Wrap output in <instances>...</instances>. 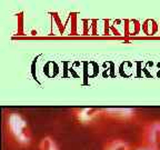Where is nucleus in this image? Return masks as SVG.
Returning <instances> with one entry per match:
<instances>
[{
    "mask_svg": "<svg viewBox=\"0 0 160 150\" xmlns=\"http://www.w3.org/2000/svg\"><path fill=\"white\" fill-rule=\"evenodd\" d=\"M39 149L40 150H58V148L52 139H50V138H45V139H42L41 143H40Z\"/></svg>",
    "mask_w": 160,
    "mask_h": 150,
    "instance_id": "4",
    "label": "nucleus"
},
{
    "mask_svg": "<svg viewBox=\"0 0 160 150\" xmlns=\"http://www.w3.org/2000/svg\"><path fill=\"white\" fill-rule=\"evenodd\" d=\"M140 150H155V149H140Z\"/></svg>",
    "mask_w": 160,
    "mask_h": 150,
    "instance_id": "5",
    "label": "nucleus"
},
{
    "mask_svg": "<svg viewBox=\"0 0 160 150\" xmlns=\"http://www.w3.org/2000/svg\"><path fill=\"white\" fill-rule=\"evenodd\" d=\"M9 133L19 145H28L30 141V133L27 122L19 115H11L8 121Z\"/></svg>",
    "mask_w": 160,
    "mask_h": 150,
    "instance_id": "1",
    "label": "nucleus"
},
{
    "mask_svg": "<svg viewBox=\"0 0 160 150\" xmlns=\"http://www.w3.org/2000/svg\"><path fill=\"white\" fill-rule=\"evenodd\" d=\"M146 139L150 145H156L160 140V122H152L146 128Z\"/></svg>",
    "mask_w": 160,
    "mask_h": 150,
    "instance_id": "2",
    "label": "nucleus"
},
{
    "mask_svg": "<svg viewBox=\"0 0 160 150\" xmlns=\"http://www.w3.org/2000/svg\"><path fill=\"white\" fill-rule=\"evenodd\" d=\"M105 150H130L129 145L122 140H111L107 142Z\"/></svg>",
    "mask_w": 160,
    "mask_h": 150,
    "instance_id": "3",
    "label": "nucleus"
}]
</instances>
